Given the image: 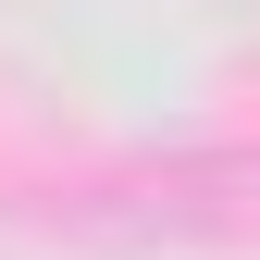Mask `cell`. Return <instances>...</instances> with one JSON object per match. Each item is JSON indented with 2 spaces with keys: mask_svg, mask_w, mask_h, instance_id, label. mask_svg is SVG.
Masks as SVG:
<instances>
[{
  "mask_svg": "<svg viewBox=\"0 0 260 260\" xmlns=\"http://www.w3.org/2000/svg\"><path fill=\"white\" fill-rule=\"evenodd\" d=\"M75 236H161V248H260V149H174L149 174L75 199Z\"/></svg>",
  "mask_w": 260,
  "mask_h": 260,
  "instance_id": "6da1fadb",
  "label": "cell"
}]
</instances>
